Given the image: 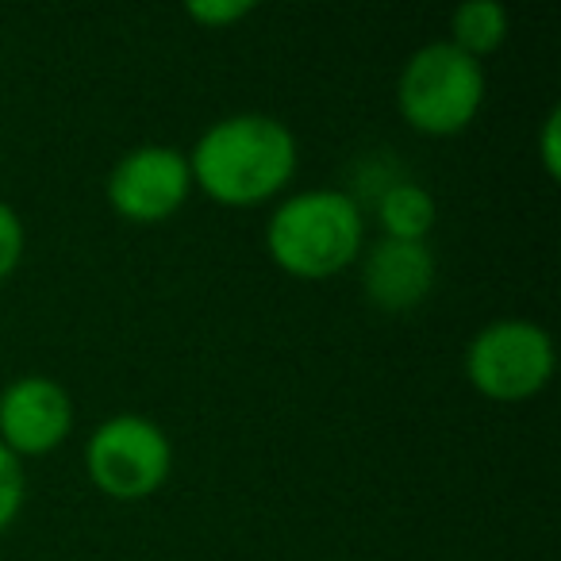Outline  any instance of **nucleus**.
Masks as SVG:
<instances>
[{"mask_svg": "<svg viewBox=\"0 0 561 561\" xmlns=\"http://www.w3.org/2000/svg\"><path fill=\"white\" fill-rule=\"evenodd\" d=\"M300 165L289 124L265 112H234L204 127L188 154L193 188L224 208H254L285 193Z\"/></svg>", "mask_w": 561, "mask_h": 561, "instance_id": "1", "label": "nucleus"}, {"mask_svg": "<svg viewBox=\"0 0 561 561\" xmlns=\"http://www.w3.org/2000/svg\"><path fill=\"white\" fill-rule=\"evenodd\" d=\"M366 250V216L346 188L293 193L265 219V254L285 277L331 280Z\"/></svg>", "mask_w": 561, "mask_h": 561, "instance_id": "2", "label": "nucleus"}, {"mask_svg": "<svg viewBox=\"0 0 561 561\" xmlns=\"http://www.w3.org/2000/svg\"><path fill=\"white\" fill-rule=\"evenodd\" d=\"M489 93V78L477 58L454 43L435 39L404 62L397 78V112L412 131L431 139L461 135L477 119Z\"/></svg>", "mask_w": 561, "mask_h": 561, "instance_id": "3", "label": "nucleus"}, {"mask_svg": "<svg viewBox=\"0 0 561 561\" xmlns=\"http://www.w3.org/2000/svg\"><path fill=\"white\" fill-rule=\"evenodd\" d=\"M85 477L101 496L139 504L162 492L173 473V443L150 415L119 412L85 438Z\"/></svg>", "mask_w": 561, "mask_h": 561, "instance_id": "4", "label": "nucleus"}, {"mask_svg": "<svg viewBox=\"0 0 561 561\" xmlns=\"http://www.w3.org/2000/svg\"><path fill=\"white\" fill-rule=\"evenodd\" d=\"M558 354L542 323L530 320H492L469 339L466 377L484 400L523 404L550 385Z\"/></svg>", "mask_w": 561, "mask_h": 561, "instance_id": "5", "label": "nucleus"}, {"mask_svg": "<svg viewBox=\"0 0 561 561\" xmlns=\"http://www.w3.org/2000/svg\"><path fill=\"white\" fill-rule=\"evenodd\" d=\"M104 196H108L112 211L127 224H165L193 196L188 154L165 147V142H142L112 165Z\"/></svg>", "mask_w": 561, "mask_h": 561, "instance_id": "6", "label": "nucleus"}, {"mask_svg": "<svg viewBox=\"0 0 561 561\" xmlns=\"http://www.w3.org/2000/svg\"><path fill=\"white\" fill-rule=\"evenodd\" d=\"M73 431V397L43 374L16 377L0 389V443L20 461L55 454Z\"/></svg>", "mask_w": 561, "mask_h": 561, "instance_id": "7", "label": "nucleus"}, {"mask_svg": "<svg viewBox=\"0 0 561 561\" xmlns=\"http://www.w3.org/2000/svg\"><path fill=\"white\" fill-rule=\"evenodd\" d=\"M362 293L389 316L415 312L438 285V262L427 242L377 239L362 250Z\"/></svg>", "mask_w": 561, "mask_h": 561, "instance_id": "8", "label": "nucleus"}, {"mask_svg": "<svg viewBox=\"0 0 561 561\" xmlns=\"http://www.w3.org/2000/svg\"><path fill=\"white\" fill-rule=\"evenodd\" d=\"M377 224L385 231L381 239L427 242L438 224V201L415 181H392L377 193Z\"/></svg>", "mask_w": 561, "mask_h": 561, "instance_id": "9", "label": "nucleus"}, {"mask_svg": "<svg viewBox=\"0 0 561 561\" xmlns=\"http://www.w3.org/2000/svg\"><path fill=\"white\" fill-rule=\"evenodd\" d=\"M507 27H512V20H507L504 4H496V0H466L461 9H454L450 39L446 43H454L461 55L481 62V58L496 55V50L504 47Z\"/></svg>", "mask_w": 561, "mask_h": 561, "instance_id": "10", "label": "nucleus"}, {"mask_svg": "<svg viewBox=\"0 0 561 561\" xmlns=\"http://www.w3.org/2000/svg\"><path fill=\"white\" fill-rule=\"evenodd\" d=\"M27 500V473L24 461L0 443V535L20 519Z\"/></svg>", "mask_w": 561, "mask_h": 561, "instance_id": "11", "label": "nucleus"}, {"mask_svg": "<svg viewBox=\"0 0 561 561\" xmlns=\"http://www.w3.org/2000/svg\"><path fill=\"white\" fill-rule=\"evenodd\" d=\"M24 250H27L24 219H20V211L9 201H0V285L20 270Z\"/></svg>", "mask_w": 561, "mask_h": 561, "instance_id": "12", "label": "nucleus"}, {"mask_svg": "<svg viewBox=\"0 0 561 561\" xmlns=\"http://www.w3.org/2000/svg\"><path fill=\"white\" fill-rule=\"evenodd\" d=\"M250 12H254V4H247V0H196V4L185 9V16L204 27L227 32V27H234L239 20H247Z\"/></svg>", "mask_w": 561, "mask_h": 561, "instance_id": "13", "label": "nucleus"}, {"mask_svg": "<svg viewBox=\"0 0 561 561\" xmlns=\"http://www.w3.org/2000/svg\"><path fill=\"white\" fill-rule=\"evenodd\" d=\"M538 158L546 178H561V108H550L538 131Z\"/></svg>", "mask_w": 561, "mask_h": 561, "instance_id": "14", "label": "nucleus"}]
</instances>
